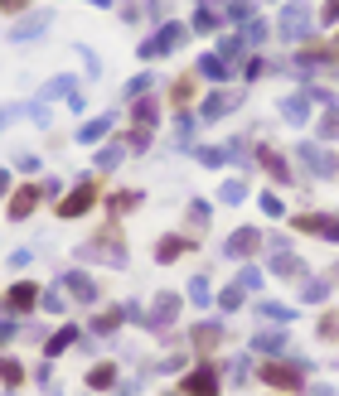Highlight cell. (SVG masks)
Returning a JSON list of instances; mask_svg holds the SVG:
<instances>
[{
  "mask_svg": "<svg viewBox=\"0 0 339 396\" xmlns=\"http://www.w3.org/2000/svg\"><path fill=\"white\" fill-rule=\"evenodd\" d=\"M311 25H315V15H311V5H306V0H291V5L282 10V20H277L282 39H291V44L311 39Z\"/></svg>",
  "mask_w": 339,
  "mask_h": 396,
  "instance_id": "cell-1",
  "label": "cell"
},
{
  "mask_svg": "<svg viewBox=\"0 0 339 396\" xmlns=\"http://www.w3.org/2000/svg\"><path fill=\"white\" fill-rule=\"evenodd\" d=\"M83 256H97V261H112V266H121L126 261V247H121V227H102V232H97V237L87 242L83 247Z\"/></svg>",
  "mask_w": 339,
  "mask_h": 396,
  "instance_id": "cell-2",
  "label": "cell"
},
{
  "mask_svg": "<svg viewBox=\"0 0 339 396\" xmlns=\"http://www.w3.org/2000/svg\"><path fill=\"white\" fill-rule=\"evenodd\" d=\"M97 193H102V184H97V179H83V184L58 203V217H83V213L97 203Z\"/></svg>",
  "mask_w": 339,
  "mask_h": 396,
  "instance_id": "cell-3",
  "label": "cell"
},
{
  "mask_svg": "<svg viewBox=\"0 0 339 396\" xmlns=\"http://www.w3.org/2000/svg\"><path fill=\"white\" fill-rule=\"evenodd\" d=\"M262 382H272V387H277V392H301V387H306V368H286V363H267V368H262Z\"/></svg>",
  "mask_w": 339,
  "mask_h": 396,
  "instance_id": "cell-4",
  "label": "cell"
},
{
  "mask_svg": "<svg viewBox=\"0 0 339 396\" xmlns=\"http://www.w3.org/2000/svg\"><path fill=\"white\" fill-rule=\"evenodd\" d=\"M184 44V25H165L155 39H145L141 44V58H155V53H170V49H179Z\"/></svg>",
  "mask_w": 339,
  "mask_h": 396,
  "instance_id": "cell-5",
  "label": "cell"
},
{
  "mask_svg": "<svg viewBox=\"0 0 339 396\" xmlns=\"http://www.w3.org/2000/svg\"><path fill=\"white\" fill-rule=\"evenodd\" d=\"M184 396H223L218 392V372L213 368H194L184 377Z\"/></svg>",
  "mask_w": 339,
  "mask_h": 396,
  "instance_id": "cell-6",
  "label": "cell"
},
{
  "mask_svg": "<svg viewBox=\"0 0 339 396\" xmlns=\"http://www.w3.org/2000/svg\"><path fill=\"white\" fill-rule=\"evenodd\" d=\"M34 305H39V285H29V281L10 285V295H5V310H10V315H25Z\"/></svg>",
  "mask_w": 339,
  "mask_h": 396,
  "instance_id": "cell-7",
  "label": "cell"
},
{
  "mask_svg": "<svg viewBox=\"0 0 339 396\" xmlns=\"http://www.w3.org/2000/svg\"><path fill=\"white\" fill-rule=\"evenodd\" d=\"M296 227H301V232H315V237L339 242V217H315V213H301V217H296Z\"/></svg>",
  "mask_w": 339,
  "mask_h": 396,
  "instance_id": "cell-8",
  "label": "cell"
},
{
  "mask_svg": "<svg viewBox=\"0 0 339 396\" xmlns=\"http://www.w3.org/2000/svg\"><path fill=\"white\" fill-rule=\"evenodd\" d=\"M39 198H44V188H39V184L15 188V198H10V217H29V213L39 208Z\"/></svg>",
  "mask_w": 339,
  "mask_h": 396,
  "instance_id": "cell-9",
  "label": "cell"
},
{
  "mask_svg": "<svg viewBox=\"0 0 339 396\" xmlns=\"http://www.w3.org/2000/svg\"><path fill=\"white\" fill-rule=\"evenodd\" d=\"M174 315H179V295H160L155 310L145 315V324H150V329H165V324H174Z\"/></svg>",
  "mask_w": 339,
  "mask_h": 396,
  "instance_id": "cell-10",
  "label": "cell"
},
{
  "mask_svg": "<svg viewBox=\"0 0 339 396\" xmlns=\"http://www.w3.org/2000/svg\"><path fill=\"white\" fill-rule=\"evenodd\" d=\"M233 106H238V97H233V92H209L199 111H204V121H218V116H228Z\"/></svg>",
  "mask_w": 339,
  "mask_h": 396,
  "instance_id": "cell-11",
  "label": "cell"
},
{
  "mask_svg": "<svg viewBox=\"0 0 339 396\" xmlns=\"http://www.w3.org/2000/svg\"><path fill=\"white\" fill-rule=\"evenodd\" d=\"M257 247H262V232H257V227H243V232L228 237V256H252Z\"/></svg>",
  "mask_w": 339,
  "mask_h": 396,
  "instance_id": "cell-12",
  "label": "cell"
},
{
  "mask_svg": "<svg viewBox=\"0 0 339 396\" xmlns=\"http://www.w3.org/2000/svg\"><path fill=\"white\" fill-rule=\"evenodd\" d=\"M63 285L73 290V300H87V305L97 300V281H92V276H83V271H68V276H63Z\"/></svg>",
  "mask_w": 339,
  "mask_h": 396,
  "instance_id": "cell-13",
  "label": "cell"
},
{
  "mask_svg": "<svg viewBox=\"0 0 339 396\" xmlns=\"http://www.w3.org/2000/svg\"><path fill=\"white\" fill-rule=\"evenodd\" d=\"M301 159H306V164H311L315 174H320V179H325V174H335L339 164L330 155H325V150H320V145H311V140H306V145H301Z\"/></svg>",
  "mask_w": 339,
  "mask_h": 396,
  "instance_id": "cell-14",
  "label": "cell"
},
{
  "mask_svg": "<svg viewBox=\"0 0 339 396\" xmlns=\"http://www.w3.org/2000/svg\"><path fill=\"white\" fill-rule=\"evenodd\" d=\"M257 159L267 164V174H272V179H282V184H291V164H286V159L277 155L272 145H262V150H257Z\"/></svg>",
  "mask_w": 339,
  "mask_h": 396,
  "instance_id": "cell-15",
  "label": "cell"
},
{
  "mask_svg": "<svg viewBox=\"0 0 339 396\" xmlns=\"http://www.w3.org/2000/svg\"><path fill=\"white\" fill-rule=\"evenodd\" d=\"M218 344H223V324H199L194 329V348L199 353H213Z\"/></svg>",
  "mask_w": 339,
  "mask_h": 396,
  "instance_id": "cell-16",
  "label": "cell"
},
{
  "mask_svg": "<svg viewBox=\"0 0 339 396\" xmlns=\"http://www.w3.org/2000/svg\"><path fill=\"white\" fill-rule=\"evenodd\" d=\"M107 387H116V368H112V363L87 368V392H107Z\"/></svg>",
  "mask_w": 339,
  "mask_h": 396,
  "instance_id": "cell-17",
  "label": "cell"
},
{
  "mask_svg": "<svg viewBox=\"0 0 339 396\" xmlns=\"http://www.w3.org/2000/svg\"><path fill=\"white\" fill-rule=\"evenodd\" d=\"M78 334H83V329H73V324H68V329H58L54 339L44 344V358L54 363V358H58V353H63V348H73V344H78Z\"/></svg>",
  "mask_w": 339,
  "mask_h": 396,
  "instance_id": "cell-18",
  "label": "cell"
},
{
  "mask_svg": "<svg viewBox=\"0 0 339 396\" xmlns=\"http://www.w3.org/2000/svg\"><path fill=\"white\" fill-rule=\"evenodd\" d=\"M306 102H311L306 92H296V97H286V102H282V116L291 121V126H306V116H311V111H306Z\"/></svg>",
  "mask_w": 339,
  "mask_h": 396,
  "instance_id": "cell-19",
  "label": "cell"
},
{
  "mask_svg": "<svg viewBox=\"0 0 339 396\" xmlns=\"http://www.w3.org/2000/svg\"><path fill=\"white\" fill-rule=\"evenodd\" d=\"M189 247H194L189 237H160V242H155V261H174V256L189 251Z\"/></svg>",
  "mask_w": 339,
  "mask_h": 396,
  "instance_id": "cell-20",
  "label": "cell"
},
{
  "mask_svg": "<svg viewBox=\"0 0 339 396\" xmlns=\"http://www.w3.org/2000/svg\"><path fill=\"white\" fill-rule=\"evenodd\" d=\"M272 276H282V281H296V276H306V266L296 261L291 251H282V256H272Z\"/></svg>",
  "mask_w": 339,
  "mask_h": 396,
  "instance_id": "cell-21",
  "label": "cell"
},
{
  "mask_svg": "<svg viewBox=\"0 0 339 396\" xmlns=\"http://www.w3.org/2000/svg\"><path fill=\"white\" fill-rule=\"evenodd\" d=\"M199 78H213V82H223V78H228V63L218 58V53H204V58H199Z\"/></svg>",
  "mask_w": 339,
  "mask_h": 396,
  "instance_id": "cell-22",
  "label": "cell"
},
{
  "mask_svg": "<svg viewBox=\"0 0 339 396\" xmlns=\"http://www.w3.org/2000/svg\"><path fill=\"white\" fill-rule=\"evenodd\" d=\"M107 131H112V116H97V121H87L83 131H78V140H83V145H92V140H102Z\"/></svg>",
  "mask_w": 339,
  "mask_h": 396,
  "instance_id": "cell-23",
  "label": "cell"
},
{
  "mask_svg": "<svg viewBox=\"0 0 339 396\" xmlns=\"http://www.w3.org/2000/svg\"><path fill=\"white\" fill-rule=\"evenodd\" d=\"M252 348H262V353H277V348H286V329H267V334H257Z\"/></svg>",
  "mask_w": 339,
  "mask_h": 396,
  "instance_id": "cell-24",
  "label": "cell"
},
{
  "mask_svg": "<svg viewBox=\"0 0 339 396\" xmlns=\"http://www.w3.org/2000/svg\"><path fill=\"white\" fill-rule=\"evenodd\" d=\"M136 203H141V193L121 188V193H112V203H107V208H112V217H121V213H131V208H136Z\"/></svg>",
  "mask_w": 339,
  "mask_h": 396,
  "instance_id": "cell-25",
  "label": "cell"
},
{
  "mask_svg": "<svg viewBox=\"0 0 339 396\" xmlns=\"http://www.w3.org/2000/svg\"><path fill=\"white\" fill-rule=\"evenodd\" d=\"M121 155H126V145L116 140V145H107V150H97V169H116L121 164Z\"/></svg>",
  "mask_w": 339,
  "mask_h": 396,
  "instance_id": "cell-26",
  "label": "cell"
},
{
  "mask_svg": "<svg viewBox=\"0 0 339 396\" xmlns=\"http://www.w3.org/2000/svg\"><path fill=\"white\" fill-rule=\"evenodd\" d=\"M0 382H5V387H20V382H25V368H20L15 358H5V363H0Z\"/></svg>",
  "mask_w": 339,
  "mask_h": 396,
  "instance_id": "cell-27",
  "label": "cell"
},
{
  "mask_svg": "<svg viewBox=\"0 0 339 396\" xmlns=\"http://www.w3.org/2000/svg\"><path fill=\"white\" fill-rule=\"evenodd\" d=\"M155 116H160V106H155V102H136V126H141V131L155 126Z\"/></svg>",
  "mask_w": 339,
  "mask_h": 396,
  "instance_id": "cell-28",
  "label": "cell"
},
{
  "mask_svg": "<svg viewBox=\"0 0 339 396\" xmlns=\"http://www.w3.org/2000/svg\"><path fill=\"white\" fill-rule=\"evenodd\" d=\"M126 319V310H107V315H97V324H92V334H112L116 324Z\"/></svg>",
  "mask_w": 339,
  "mask_h": 396,
  "instance_id": "cell-29",
  "label": "cell"
},
{
  "mask_svg": "<svg viewBox=\"0 0 339 396\" xmlns=\"http://www.w3.org/2000/svg\"><path fill=\"white\" fill-rule=\"evenodd\" d=\"M218 198H223V203H243V198H248V184H243V179H228Z\"/></svg>",
  "mask_w": 339,
  "mask_h": 396,
  "instance_id": "cell-30",
  "label": "cell"
},
{
  "mask_svg": "<svg viewBox=\"0 0 339 396\" xmlns=\"http://www.w3.org/2000/svg\"><path fill=\"white\" fill-rule=\"evenodd\" d=\"M325 295H330V285H325V281H306V285H301V300H311V305H320Z\"/></svg>",
  "mask_w": 339,
  "mask_h": 396,
  "instance_id": "cell-31",
  "label": "cell"
},
{
  "mask_svg": "<svg viewBox=\"0 0 339 396\" xmlns=\"http://www.w3.org/2000/svg\"><path fill=\"white\" fill-rule=\"evenodd\" d=\"M194 29H199V34H213V29H218V15H213V10L204 5V10L194 15Z\"/></svg>",
  "mask_w": 339,
  "mask_h": 396,
  "instance_id": "cell-32",
  "label": "cell"
},
{
  "mask_svg": "<svg viewBox=\"0 0 339 396\" xmlns=\"http://www.w3.org/2000/svg\"><path fill=\"white\" fill-rule=\"evenodd\" d=\"M189 300H194V305H209V276H194V281H189Z\"/></svg>",
  "mask_w": 339,
  "mask_h": 396,
  "instance_id": "cell-33",
  "label": "cell"
},
{
  "mask_svg": "<svg viewBox=\"0 0 339 396\" xmlns=\"http://www.w3.org/2000/svg\"><path fill=\"white\" fill-rule=\"evenodd\" d=\"M228 20H252V0H228Z\"/></svg>",
  "mask_w": 339,
  "mask_h": 396,
  "instance_id": "cell-34",
  "label": "cell"
},
{
  "mask_svg": "<svg viewBox=\"0 0 339 396\" xmlns=\"http://www.w3.org/2000/svg\"><path fill=\"white\" fill-rule=\"evenodd\" d=\"M218 305H223V310H238V305H243V285L233 281V285H228V290L218 295Z\"/></svg>",
  "mask_w": 339,
  "mask_h": 396,
  "instance_id": "cell-35",
  "label": "cell"
},
{
  "mask_svg": "<svg viewBox=\"0 0 339 396\" xmlns=\"http://www.w3.org/2000/svg\"><path fill=\"white\" fill-rule=\"evenodd\" d=\"M39 29H44V15H29L25 25L15 29V39H34V34H39Z\"/></svg>",
  "mask_w": 339,
  "mask_h": 396,
  "instance_id": "cell-36",
  "label": "cell"
},
{
  "mask_svg": "<svg viewBox=\"0 0 339 396\" xmlns=\"http://www.w3.org/2000/svg\"><path fill=\"white\" fill-rule=\"evenodd\" d=\"M199 159H204V164H223L228 150H218V145H204V150H199Z\"/></svg>",
  "mask_w": 339,
  "mask_h": 396,
  "instance_id": "cell-37",
  "label": "cell"
},
{
  "mask_svg": "<svg viewBox=\"0 0 339 396\" xmlns=\"http://www.w3.org/2000/svg\"><path fill=\"white\" fill-rule=\"evenodd\" d=\"M320 339H339V315H325V319H320Z\"/></svg>",
  "mask_w": 339,
  "mask_h": 396,
  "instance_id": "cell-38",
  "label": "cell"
},
{
  "mask_svg": "<svg viewBox=\"0 0 339 396\" xmlns=\"http://www.w3.org/2000/svg\"><path fill=\"white\" fill-rule=\"evenodd\" d=\"M209 213H213V208H209V203H204V198H194V203H189V217H194L199 227H204V222H209Z\"/></svg>",
  "mask_w": 339,
  "mask_h": 396,
  "instance_id": "cell-39",
  "label": "cell"
},
{
  "mask_svg": "<svg viewBox=\"0 0 339 396\" xmlns=\"http://www.w3.org/2000/svg\"><path fill=\"white\" fill-rule=\"evenodd\" d=\"M238 285H243V290H257V285H262V271H252V266H248V271L238 276Z\"/></svg>",
  "mask_w": 339,
  "mask_h": 396,
  "instance_id": "cell-40",
  "label": "cell"
},
{
  "mask_svg": "<svg viewBox=\"0 0 339 396\" xmlns=\"http://www.w3.org/2000/svg\"><path fill=\"white\" fill-rule=\"evenodd\" d=\"M39 305H44L49 315H63V295H58V290H49V295H44V300H39Z\"/></svg>",
  "mask_w": 339,
  "mask_h": 396,
  "instance_id": "cell-41",
  "label": "cell"
},
{
  "mask_svg": "<svg viewBox=\"0 0 339 396\" xmlns=\"http://www.w3.org/2000/svg\"><path fill=\"white\" fill-rule=\"evenodd\" d=\"M262 315H267V319H282V324H291V310H286V305H262Z\"/></svg>",
  "mask_w": 339,
  "mask_h": 396,
  "instance_id": "cell-42",
  "label": "cell"
},
{
  "mask_svg": "<svg viewBox=\"0 0 339 396\" xmlns=\"http://www.w3.org/2000/svg\"><path fill=\"white\" fill-rule=\"evenodd\" d=\"M262 213H272V217H282V198H277V193H262Z\"/></svg>",
  "mask_w": 339,
  "mask_h": 396,
  "instance_id": "cell-43",
  "label": "cell"
},
{
  "mask_svg": "<svg viewBox=\"0 0 339 396\" xmlns=\"http://www.w3.org/2000/svg\"><path fill=\"white\" fill-rule=\"evenodd\" d=\"M189 92H194V82H189V78H184V82H174V106H179V102H189Z\"/></svg>",
  "mask_w": 339,
  "mask_h": 396,
  "instance_id": "cell-44",
  "label": "cell"
},
{
  "mask_svg": "<svg viewBox=\"0 0 339 396\" xmlns=\"http://www.w3.org/2000/svg\"><path fill=\"white\" fill-rule=\"evenodd\" d=\"M243 73H248V78H262V73H267V63H262V58H248V63H243Z\"/></svg>",
  "mask_w": 339,
  "mask_h": 396,
  "instance_id": "cell-45",
  "label": "cell"
},
{
  "mask_svg": "<svg viewBox=\"0 0 339 396\" xmlns=\"http://www.w3.org/2000/svg\"><path fill=\"white\" fill-rule=\"evenodd\" d=\"M145 87H150V78H136V82H126V97H141Z\"/></svg>",
  "mask_w": 339,
  "mask_h": 396,
  "instance_id": "cell-46",
  "label": "cell"
},
{
  "mask_svg": "<svg viewBox=\"0 0 339 396\" xmlns=\"http://www.w3.org/2000/svg\"><path fill=\"white\" fill-rule=\"evenodd\" d=\"M320 135H339V116H325V121H320Z\"/></svg>",
  "mask_w": 339,
  "mask_h": 396,
  "instance_id": "cell-47",
  "label": "cell"
},
{
  "mask_svg": "<svg viewBox=\"0 0 339 396\" xmlns=\"http://www.w3.org/2000/svg\"><path fill=\"white\" fill-rule=\"evenodd\" d=\"M339 20V0H330V5H325V25H335Z\"/></svg>",
  "mask_w": 339,
  "mask_h": 396,
  "instance_id": "cell-48",
  "label": "cell"
},
{
  "mask_svg": "<svg viewBox=\"0 0 339 396\" xmlns=\"http://www.w3.org/2000/svg\"><path fill=\"white\" fill-rule=\"evenodd\" d=\"M0 5H5V10H25V0H0Z\"/></svg>",
  "mask_w": 339,
  "mask_h": 396,
  "instance_id": "cell-49",
  "label": "cell"
},
{
  "mask_svg": "<svg viewBox=\"0 0 339 396\" xmlns=\"http://www.w3.org/2000/svg\"><path fill=\"white\" fill-rule=\"evenodd\" d=\"M5 188H10V174H5V169H0V198H5Z\"/></svg>",
  "mask_w": 339,
  "mask_h": 396,
  "instance_id": "cell-50",
  "label": "cell"
},
{
  "mask_svg": "<svg viewBox=\"0 0 339 396\" xmlns=\"http://www.w3.org/2000/svg\"><path fill=\"white\" fill-rule=\"evenodd\" d=\"M315 396H339V392L335 387H315Z\"/></svg>",
  "mask_w": 339,
  "mask_h": 396,
  "instance_id": "cell-51",
  "label": "cell"
},
{
  "mask_svg": "<svg viewBox=\"0 0 339 396\" xmlns=\"http://www.w3.org/2000/svg\"><path fill=\"white\" fill-rule=\"evenodd\" d=\"M92 5H112V0H92Z\"/></svg>",
  "mask_w": 339,
  "mask_h": 396,
  "instance_id": "cell-52",
  "label": "cell"
},
{
  "mask_svg": "<svg viewBox=\"0 0 339 396\" xmlns=\"http://www.w3.org/2000/svg\"><path fill=\"white\" fill-rule=\"evenodd\" d=\"M121 396H131V392H121Z\"/></svg>",
  "mask_w": 339,
  "mask_h": 396,
  "instance_id": "cell-53",
  "label": "cell"
}]
</instances>
